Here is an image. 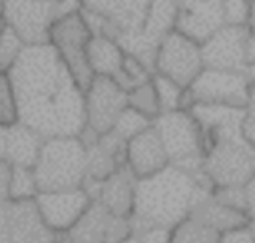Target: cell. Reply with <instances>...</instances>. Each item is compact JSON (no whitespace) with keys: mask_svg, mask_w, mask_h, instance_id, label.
Here are the masks:
<instances>
[{"mask_svg":"<svg viewBox=\"0 0 255 243\" xmlns=\"http://www.w3.org/2000/svg\"><path fill=\"white\" fill-rule=\"evenodd\" d=\"M203 68L205 64L199 42L191 40L179 30H171L159 40L153 60V72L175 80L183 88H189Z\"/></svg>","mask_w":255,"mask_h":243,"instance_id":"obj_8","label":"cell"},{"mask_svg":"<svg viewBox=\"0 0 255 243\" xmlns=\"http://www.w3.org/2000/svg\"><path fill=\"white\" fill-rule=\"evenodd\" d=\"M14 165L6 159H0V201L10 199V179Z\"/></svg>","mask_w":255,"mask_h":243,"instance_id":"obj_32","label":"cell"},{"mask_svg":"<svg viewBox=\"0 0 255 243\" xmlns=\"http://www.w3.org/2000/svg\"><path fill=\"white\" fill-rule=\"evenodd\" d=\"M213 185L205 175L189 173L181 167L167 165L161 171L135 181L131 231L145 227L173 229L191 215L195 205L209 195Z\"/></svg>","mask_w":255,"mask_h":243,"instance_id":"obj_2","label":"cell"},{"mask_svg":"<svg viewBox=\"0 0 255 243\" xmlns=\"http://www.w3.org/2000/svg\"><path fill=\"white\" fill-rule=\"evenodd\" d=\"M4 24H6L4 18H0V34H2V30H4Z\"/></svg>","mask_w":255,"mask_h":243,"instance_id":"obj_43","label":"cell"},{"mask_svg":"<svg viewBox=\"0 0 255 243\" xmlns=\"http://www.w3.org/2000/svg\"><path fill=\"white\" fill-rule=\"evenodd\" d=\"M221 233L205 221L189 215L169 233V243H219Z\"/></svg>","mask_w":255,"mask_h":243,"instance_id":"obj_23","label":"cell"},{"mask_svg":"<svg viewBox=\"0 0 255 243\" xmlns=\"http://www.w3.org/2000/svg\"><path fill=\"white\" fill-rule=\"evenodd\" d=\"M241 135H243V139L255 149V118L249 116V114H245V118H243V123H241Z\"/></svg>","mask_w":255,"mask_h":243,"instance_id":"obj_35","label":"cell"},{"mask_svg":"<svg viewBox=\"0 0 255 243\" xmlns=\"http://www.w3.org/2000/svg\"><path fill=\"white\" fill-rule=\"evenodd\" d=\"M221 26H225L223 2L221 0H199L191 6L179 8L175 30L189 36L195 42H205Z\"/></svg>","mask_w":255,"mask_h":243,"instance_id":"obj_17","label":"cell"},{"mask_svg":"<svg viewBox=\"0 0 255 243\" xmlns=\"http://www.w3.org/2000/svg\"><path fill=\"white\" fill-rule=\"evenodd\" d=\"M74 243H122L131 235V221L114 215L100 201H92L78 223L66 233Z\"/></svg>","mask_w":255,"mask_h":243,"instance_id":"obj_13","label":"cell"},{"mask_svg":"<svg viewBox=\"0 0 255 243\" xmlns=\"http://www.w3.org/2000/svg\"><path fill=\"white\" fill-rule=\"evenodd\" d=\"M153 127L163 141L171 165L195 175H203L201 167L205 157V139L203 129L191 110L161 112L153 120Z\"/></svg>","mask_w":255,"mask_h":243,"instance_id":"obj_5","label":"cell"},{"mask_svg":"<svg viewBox=\"0 0 255 243\" xmlns=\"http://www.w3.org/2000/svg\"><path fill=\"white\" fill-rule=\"evenodd\" d=\"M88 58L96 76H110L116 80L122 72L126 50L116 38L92 34L90 46H88Z\"/></svg>","mask_w":255,"mask_h":243,"instance_id":"obj_21","label":"cell"},{"mask_svg":"<svg viewBox=\"0 0 255 243\" xmlns=\"http://www.w3.org/2000/svg\"><path fill=\"white\" fill-rule=\"evenodd\" d=\"M245 56H247V64H255V34L253 32H249V36H247Z\"/></svg>","mask_w":255,"mask_h":243,"instance_id":"obj_36","label":"cell"},{"mask_svg":"<svg viewBox=\"0 0 255 243\" xmlns=\"http://www.w3.org/2000/svg\"><path fill=\"white\" fill-rule=\"evenodd\" d=\"M24 48L26 42L20 38V34L4 24V30L0 34V72H10Z\"/></svg>","mask_w":255,"mask_h":243,"instance_id":"obj_28","label":"cell"},{"mask_svg":"<svg viewBox=\"0 0 255 243\" xmlns=\"http://www.w3.org/2000/svg\"><path fill=\"white\" fill-rule=\"evenodd\" d=\"M4 10H6V0H0V18H4Z\"/></svg>","mask_w":255,"mask_h":243,"instance_id":"obj_42","label":"cell"},{"mask_svg":"<svg viewBox=\"0 0 255 243\" xmlns=\"http://www.w3.org/2000/svg\"><path fill=\"white\" fill-rule=\"evenodd\" d=\"M203 175L213 189L243 185L255 175V149L243 139L241 129L205 139Z\"/></svg>","mask_w":255,"mask_h":243,"instance_id":"obj_4","label":"cell"},{"mask_svg":"<svg viewBox=\"0 0 255 243\" xmlns=\"http://www.w3.org/2000/svg\"><path fill=\"white\" fill-rule=\"evenodd\" d=\"M141 243H169V233L171 229L167 227H145L133 231Z\"/></svg>","mask_w":255,"mask_h":243,"instance_id":"obj_31","label":"cell"},{"mask_svg":"<svg viewBox=\"0 0 255 243\" xmlns=\"http://www.w3.org/2000/svg\"><path fill=\"white\" fill-rule=\"evenodd\" d=\"M86 181L96 183V189H90V195L96 201H100L104 207H108L118 217H128V219L131 217L137 177L128 169V165L118 167L106 179H100V181L86 179Z\"/></svg>","mask_w":255,"mask_h":243,"instance_id":"obj_16","label":"cell"},{"mask_svg":"<svg viewBox=\"0 0 255 243\" xmlns=\"http://www.w3.org/2000/svg\"><path fill=\"white\" fill-rule=\"evenodd\" d=\"M193 217L205 221L207 225L215 227L219 233H227V231H233V229H241V227H247L249 223V215L245 211H239L223 201H219L213 193L203 197L195 209L191 211Z\"/></svg>","mask_w":255,"mask_h":243,"instance_id":"obj_20","label":"cell"},{"mask_svg":"<svg viewBox=\"0 0 255 243\" xmlns=\"http://www.w3.org/2000/svg\"><path fill=\"white\" fill-rule=\"evenodd\" d=\"M251 80L245 70H219L203 68L187 88L189 104H221L247 108ZM189 106V108H191Z\"/></svg>","mask_w":255,"mask_h":243,"instance_id":"obj_7","label":"cell"},{"mask_svg":"<svg viewBox=\"0 0 255 243\" xmlns=\"http://www.w3.org/2000/svg\"><path fill=\"white\" fill-rule=\"evenodd\" d=\"M18 122V100L12 78L8 72H0V125H12Z\"/></svg>","mask_w":255,"mask_h":243,"instance_id":"obj_29","label":"cell"},{"mask_svg":"<svg viewBox=\"0 0 255 243\" xmlns=\"http://www.w3.org/2000/svg\"><path fill=\"white\" fill-rule=\"evenodd\" d=\"M88 147L80 135H56L42 141L34 173L40 191L80 187L86 183Z\"/></svg>","mask_w":255,"mask_h":243,"instance_id":"obj_3","label":"cell"},{"mask_svg":"<svg viewBox=\"0 0 255 243\" xmlns=\"http://www.w3.org/2000/svg\"><path fill=\"white\" fill-rule=\"evenodd\" d=\"M177 2H179V8H183V6H191V4H195L199 0H177Z\"/></svg>","mask_w":255,"mask_h":243,"instance_id":"obj_41","label":"cell"},{"mask_svg":"<svg viewBox=\"0 0 255 243\" xmlns=\"http://www.w3.org/2000/svg\"><path fill=\"white\" fill-rule=\"evenodd\" d=\"M126 165L137 177H149L169 165L167 151L153 123L128 139L126 143Z\"/></svg>","mask_w":255,"mask_h":243,"instance_id":"obj_15","label":"cell"},{"mask_svg":"<svg viewBox=\"0 0 255 243\" xmlns=\"http://www.w3.org/2000/svg\"><path fill=\"white\" fill-rule=\"evenodd\" d=\"M221 2H223L225 24L247 26L249 10H251V0H221Z\"/></svg>","mask_w":255,"mask_h":243,"instance_id":"obj_30","label":"cell"},{"mask_svg":"<svg viewBox=\"0 0 255 243\" xmlns=\"http://www.w3.org/2000/svg\"><path fill=\"white\" fill-rule=\"evenodd\" d=\"M247 26H221L213 36L201 42V54L205 68L219 70H245L247 66Z\"/></svg>","mask_w":255,"mask_h":243,"instance_id":"obj_14","label":"cell"},{"mask_svg":"<svg viewBox=\"0 0 255 243\" xmlns=\"http://www.w3.org/2000/svg\"><path fill=\"white\" fill-rule=\"evenodd\" d=\"M151 123H153V120H149V118L143 116L141 112H137V110H133V108L128 106V108L120 114L116 125H114L110 131H114L120 139H124V141L128 143V139H131L133 135H137L139 131H143L145 127H149Z\"/></svg>","mask_w":255,"mask_h":243,"instance_id":"obj_27","label":"cell"},{"mask_svg":"<svg viewBox=\"0 0 255 243\" xmlns=\"http://www.w3.org/2000/svg\"><path fill=\"white\" fill-rule=\"evenodd\" d=\"M151 82L155 86L157 92V100H159V108L161 112H173V110H189V94L187 88H183L181 84H177L175 80L153 72Z\"/></svg>","mask_w":255,"mask_h":243,"instance_id":"obj_24","label":"cell"},{"mask_svg":"<svg viewBox=\"0 0 255 243\" xmlns=\"http://www.w3.org/2000/svg\"><path fill=\"white\" fill-rule=\"evenodd\" d=\"M247 229H249V233H251V237H253V241H255V217H251V219H249Z\"/></svg>","mask_w":255,"mask_h":243,"instance_id":"obj_40","label":"cell"},{"mask_svg":"<svg viewBox=\"0 0 255 243\" xmlns=\"http://www.w3.org/2000/svg\"><path fill=\"white\" fill-rule=\"evenodd\" d=\"M247 28H249V32H253V34H255V0H251V10H249Z\"/></svg>","mask_w":255,"mask_h":243,"instance_id":"obj_38","label":"cell"},{"mask_svg":"<svg viewBox=\"0 0 255 243\" xmlns=\"http://www.w3.org/2000/svg\"><path fill=\"white\" fill-rule=\"evenodd\" d=\"M219 243H255V241H253L249 229L241 227V229H233V231L221 233V241Z\"/></svg>","mask_w":255,"mask_h":243,"instance_id":"obj_33","label":"cell"},{"mask_svg":"<svg viewBox=\"0 0 255 243\" xmlns=\"http://www.w3.org/2000/svg\"><path fill=\"white\" fill-rule=\"evenodd\" d=\"M243 191H245V207H247V215L249 219L255 217V175L249 177L243 183Z\"/></svg>","mask_w":255,"mask_h":243,"instance_id":"obj_34","label":"cell"},{"mask_svg":"<svg viewBox=\"0 0 255 243\" xmlns=\"http://www.w3.org/2000/svg\"><path fill=\"white\" fill-rule=\"evenodd\" d=\"M58 18H62L58 0H6L4 22L26 46L50 42V30Z\"/></svg>","mask_w":255,"mask_h":243,"instance_id":"obj_11","label":"cell"},{"mask_svg":"<svg viewBox=\"0 0 255 243\" xmlns=\"http://www.w3.org/2000/svg\"><path fill=\"white\" fill-rule=\"evenodd\" d=\"M177 16H179V2L177 0H149L145 20H143V26L139 32L151 44L157 46L159 40L167 32L175 30Z\"/></svg>","mask_w":255,"mask_h":243,"instance_id":"obj_22","label":"cell"},{"mask_svg":"<svg viewBox=\"0 0 255 243\" xmlns=\"http://www.w3.org/2000/svg\"><path fill=\"white\" fill-rule=\"evenodd\" d=\"M54 233L40 217L36 201H0V243H56Z\"/></svg>","mask_w":255,"mask_h":243,"instance_id":"obj_10","label":"cell"},{"mask_svg":"<svg viewBox=\"0 0 255 243\" xmlns=\"http://www.w3.org/2000/svg\"><path fill=\"white\" fill-rule=\"evenodd\" d=\"M84 108L86 129L104 135L116 125L120 114L128 108V90L110 76H94L84 92Z\"/></svg>","mask_w":255,"mask_h":243,"instance_id":"obj_9","label":"cell"},{"mask_svg":"<svg viewBox=\"0 0 255 243\" xmlns=\"http://www.w3.org/2000/svg\"><path fill=\"white\" fill-rule=\"evenodd\" d=\"M247 114L255 118V84H251V92H249V102H247Z\"/></svg>","mask_w":255,"mask_h":243,"instance_id":"obj_37","label":"cell"},{"mask_svg":"<svg viewBox=\"0 0 255 243\" xmlns=\"http://www.w3.org/2000/svg\"><path fill=\"white\" fill-rule=\"evenodd\" d=\"M245 74L251 80V84H255V64H247L245 66Z\"/></svg>","mask_w":255,"mask_h":243,"instance_id":"obj_39","label":"cell"},{"mask_svg":"<svg viewBox=\"0 0 255 243\" xmlns=\"http://www.w3.org/2000/svg\"><path fill=\"white\" fill-rule=\"evenodd\" d=\"M38 193H40V187H38L34 167L14 165L12 179H10V199H16V201L36 199Z\"/></svg>","mask_w":255,"mask_h":243,"instance_id":"obj_26","label":"cell"},{"mask_svg":"<svg viewBox=\"0 0 255 243\" xmlns=\"http://www.w3.org/2000/svg\"><path fill=\"white\" fill-rule=\"evenodd\" d=\"M34 201L42 221L54 233L60 235V233H68L78 223V219L92 205L94 197L84 185H80V187H68V189L40 191Z\"/></svg>","mask_w":255,"mask_h":243,"instance_id":"obj_12","label":"cell"},{"mask_svg":"<svg viewBox=\"0 0 255 243\" xmlns=\"http://www.w3.org/2000/svg\"><path fill=\"white\" fill-rule=\"evenodd\" d=\"M147 4L149 0H82V8L108 16L122 34L139 30L143 26Z\"/></svg>","mask_w":255,"mask_h":243,"instance_id":"obj_19","label":"cell"},{"mask_svg":"<svg viewBox=\"0 0 255 243\" xmlns=\"http://www.w3.org/2000/svg\"><path fill=\"white\" fill-rule=\"evenodd\" d=\"M128 106L141 112L143 116H147L149 120H155L161 114L159 108V100H157V92L151 80L128 90Z\"/></svg>","mask_w":255,"mask_h":243,"instance_id":"obj_25","label":"cell"},{"mask_svg":"<svg viewBox=\"0 0 255 243\" xmlns=\"http://www.w3.org/2000/svg\"><path fill=\"white\" fill-rule=\"evenodd\" d=\"M8 74L16 90L20 123L44 139L84 131V90L50 42L26 46Z\"/></svg>","mask_w":255,"mask_h":243,"instance_id":"obj_1","label":"cell"},{"mask_svg":"<svg viewBox=\"0 0 255 243\" xmlns=\"http://www.w3.org/2000/svg\"><path fill=\"white\" fill-rule=\"evenodd\" d=\"M90 38H92V30L84 20L82 10L58 18L50 30L52 48L56 50V54L66 64V68L70 70V74L76 78V82L84 92L88 90V86L96 76L88 58Z\"/></svg>","mask_w":255,"mask_h":243,"instance_id":"obj_6","label":"cell"},{"mask_svg":"<svg viewBox=\"0 0 255 243\" xmlns=\"http://www.w3.org/2000/svg\"><path fill=\"white\" fill-rule=\"evenodd\" d=\"M44 137L24 123L0 125V159L12 165L34 167Z\"/></svg>","mask_w":255,"mask_h":243,"instance_id":"obj_18","label":"cell"}]
</instances>
